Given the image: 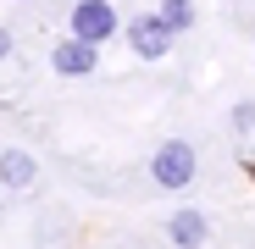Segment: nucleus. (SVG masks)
<instances>
[{"label":"nucleus","instance_id":"nucleus-1","mask_svg":"<svg viewBox=\"0 0 255 249\" xmlns=\"http://www.w3.org/2000/svg\"><path fill=\"white\" fill-rule=\"evenodd\" d=\"M194 172H200V155H194L189 139H161V144H155V155H150L155 188H189Z\"/></svg>","mask_w":255,"mask_h":249},{"label":"nucleus","instance_id":"nucleus-2","mask_svg":"<svg viewBox=\"0 0 255 249\" xmlns=\"http://www.w3.org/2000/svg\"><path fill=\"white\" fill-rule=\"evenodd\" d=\"M122 33H128V50H133L139 61H161L166 50H172V39H178L172 28H166V17H161V11H139Z\"/></svg>","mask_w":255,"mask_h":249},{"label":"nucleus","instance_id":"nucleus-3","mask_svg":"<svg viewBox=\"0 0 255 249\" xmlns=\"http://www.w3.org/2000/svg\"><path fill=\"white\" fill-rule=\"evenodd\" d=\"M72 33L89 39V45H106V39L117 33V6L111 0H78L72 6Z\"/></svg>","mask_w":255,"mask_h":249},{"label":"nucleus","instance_id":"nucleus-4","mask_svg":"<svg viewBox=\"0 0 255 249\" xmlns=\"http://www.w3.org/2000/svg\"><path fill=\"white\" fill-rule=\"evenodd\" d=\"M50 67L61 72V78H89V72H100V45H89V39H61V45L50 50Z\"/></svg>","mask_w":255,"mask_h":249},{"label":"nucleus","instance_id":"nucleus-5","mask_svg":"<svg viewBox=\"0 0 255 249\" xmlns=\"http://www.w3.org/2000/svg\"><path fill=\"white\" fill-rule=\"evenodd\" d=\"M0 183H6V188H33V183H39V161H33L22 144L0 150Z\"/></svg>","mask_w":255,"mask_h":249},{"label":"nucleus","instance_id":"nucleus-6","mask_svg":"<svg viewBox=\"0 0 255 249\" xmlns=\"http://www.w3.org/2000/svg\"><path fill=\"white\" fill-rule=\"evenodd\" d=\"M166 238H172V244H183V249L205 244V238H211V222H205V211H194V205L172 211V222H166Z\"/></svg>","mask_w":255,"mask_h":249},{"label":"nucleus","instance_id":"nucleus-7","mask_svg":"<svg viewBox=\"0 0 255 249\" xmlns=\"http://www.w3.org/2000/svg\"><path fill=\"white\" fill-rule=\"evenodd\" d=\"M161 17H166V28H172V33L194 28V0H161Z\"/></svg>","mask_w":255,"mask_h":249},{"label":"nucleus","instance_id":"nucleus-8","mask_svg":"<svg viewBox=\"0 0 255 249\" xmlns=\"http://www.w3.org/2000/svg\"><path fill=\"white\" fill-rule=\"evenodd\" d=\"M233 128L239 133H255V100H239L233 105Z\"/></svg>","mask_w":255,"mask_h":249},{"label":"nucleus","instance_id":"nucleus-9","mask_svg":"<svg viewBox=\"0 0 255 249\" xmlns=\"http://www.w3.org/2000/svg\"><path fill=\"white\" fill-rule=\"evenodd\" d=\"M6 56H11V33L0 28V61H6Z\"/></svg>","mask_w":255,"mask_h":249}]
</instances>
